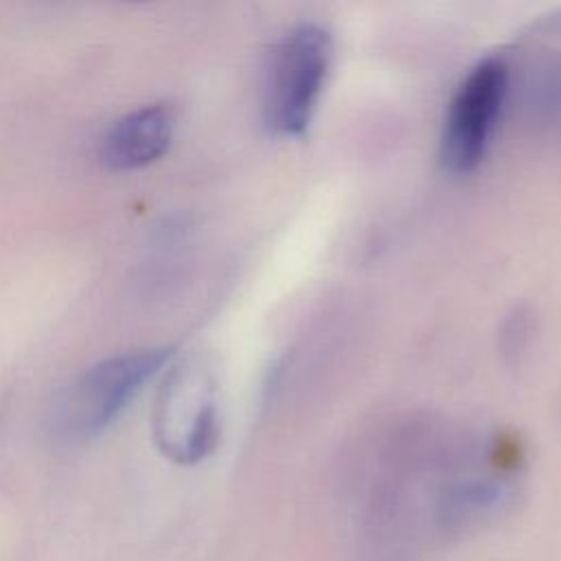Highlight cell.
I'll list each match as a JSON object with an SVG mask.
<instances>
[{"mask_svg":"<svg viewBox=\"0 0 561 561\" xmlns=\"http://www.w3.org/2000/svg\"><path fill=\"white\" fill-rule=\"evenodd\" d=\"M333 42L318 24H298L272 48L263 79V121L278 136H300L316 112Z\"/></svg>","mask_w":561,"mask_h":561,"instance_id":"cell-1","label":"cell"},{"mask_svg":"<svg viewBox=\"0 0 561 561\" xmlns=\"http://www.w3.org/2000/svg\"><path fill=\"white\" fill-rule=\"evenodd\" d=\"M153 440L178 465L206 458L219 436V399L213 368L202 357L175 364L156 397Z\"/></svg>","mask_w":561,"mask_h":561,"instance_id":"cell-2","label":"cell"},{"mask_svg":"<svg viewBox=\"0 0 561 561\" xmlns=\"http://www.w3.org/2000/svg\"><path fill=\"white\" fill-rule=\"evenodd\" d=\"M169 359L171 348L156 346L112 355L92 364L61 397L57 408L59 427L75 438L101 434Z\"/></svg>","mask_w":561,"mask_h":561,"instance_id":"cell-3","label":"cell"},{"mask_svg":"<svg viewBox=\"0 0 561 561\" xmlns=\"http://www.w3.org/2000/svg\"><path fill=\"white\" fill-rule=\"evenodd\" d=\"M508 90V66L489 57L473 66L458 85L445 116L440 160L451 173L473 171L489 147Z\"/></svg>","mask_w":561,"mask_h":561,"instance_id":"cell-4","label":"cell"},{"mask_svg":"<svg viewBox=\"0 0 561 561\" xmlns=\"http://www.w3.org/2000/svg\"><path fill=\"white\" fill-rule=\"evenodd\" d=\"M173 127V112L162 103L131 110L103 131L99 158L112 171L149 167L169 149Z\"/></svg>","mask_w":561,"mask_h":561,"instance_id":"cell-5","label":"cell"}]
</instances>
